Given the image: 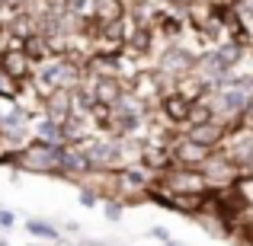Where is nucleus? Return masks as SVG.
<instances>
[{
  "mask_svg": "<svg viewBox=\"0 0 253 246\" xmlns=\"http://www.w3.org/2000/svg\"><path fill=\"white\" fill-rule=\"evenodd\" d=\"M164 246H179V243H173V240H170V243H164Z\"/></svg>",
  "mask_w": 253,
  "mask_h": 246,
  "instance_id": "6ab92c4d",
  "label": "nucleus"
},
{
  "mask_svg": "<svg viewBox=\"0 0 253 246\" xmlns=\"http://www.w3.org/2000/svg\"><path fill=\"white\" fill-rule=\"evenodd\" d=\"M81 246H106V243H96V240H84Z\"/></svg>",
  "mask_w": 253,
  "mask_h": 246,
  "instance_id": "a211bd4d",
  "label": "nucleus"
},
{
  "mask_svg": "<svg viewBox=\"0 0 253 246\" xmlns=\"http://www.w3.org/2000/svg\"><path fill=\"white\" fill-rule=\"evenodd\" d=\"M151 237H154V240H161V243H170V230L167 227H151Z\"/></svg>",
  "mask_w": 253,
  "mask_h": 246,
  "instance_id": "2eb2a0df",
  "label": "nucleus"
},
{
  "mask_svg": "<svg viewBox=\"0 0 253 246\" xmlns=\"http://www.w3.org/2000/svg\"><path fill=\"white\" fill-rule=\"evenodd\" d=\"M186 16L183 13H176V10H164V6H157V13H154V32L157 35H164V38H179L186 32Z\"/></svg>",
  "mask_w": 253,
  "mask_h": 246,
  "instance_id": "6e6552de",
  "label": "nucleus"
},
{
  "mask_svg": "<svg viewBox=\"0 0 253 246\" xmlns=\"http://www.w3.org/2000/svg\"><path fill=\"white\" fill-rule=\"evenodd\" d=\"M61 147L64 144H42L32 138L13 157V166H19L26 173H39V176H58V170H61Z\"/></svg>",
  "mask_w": 253,
  "mask_h": 246,
  "instance_id": "f257e3e1",
  "label": "nucleus"
},
{
  "mask_svg": "<svg viewBox=\"0 0 253 246\" xmlns=\"http://www.w3.org/2000/svg\"><path fill=\"white\" fill-rule=\"evenodd\" d=\"M32 135H36V141H42V144H64V128H61V122L48 118L45 112H42V118L36 122Z\"/></svg>",
  "mask_w": 253,
  "mask_h": 246,
  "instance_id": "9d476101",
  "label": "nucleus"
},
{
  "mask_svg": "<svg viewBox=\"0 0 253 246\" xmlns=\"http://www.w3.org/2000/svg\"><path fill=\"white\" fill-rule=\"evenodd\" d=\"M42 112L48 118H55V122L71 118V115H74V90H68V86H55V90L42 99Z\"/></svg>",
  "mask_w": 253,
  "mask_h": 246,
  "instance_id": "20e7f679",
  "label": "nucleus"
},
{
  "mask_svg": "<svg viewBox=\"0 0 253 246\" xmlns=\"http://www.w3.org/2000/svg\"><path fill=\"white\" fill-rule=\"evenodd\" d=\"M215 118V112H211V105L205 103V99H199V103H192L189 109V118H186V128H196V125H205Z\"/></svg>",
  "mask_w": 253,
  "mask_h": 246,
  "instance_id": "f8f14e48",
  "label": "nucleus"
},
{
  "mask_svg": "<svg viewBox=\"0 0 253 246\" xmlns=\"http://www.w3.org/2000/svg\"><path fill=\"white\" fill-rule=\"evenodd\" d=\"M167 147H170L173 163H176V166H189V170H202V163L211 157V147L192 141L189 135H173L167 141Z\"/></svg>",
  "mask_w": 253,
  "mask_h": 246,
  "instance_id": "f03ea898",
  "label": "nucleus"
},
{
  "mask_svg": "<svg viewBox=\"0 0 253 246\" xmlns=\"http://www.w3.org/2000/svg\"><path fill=\"white\" fill-rule=\"evenodd\" d=\"M26 234L39 237V240H51V243H58V240H61V237H58V227H55V224H48V221H39V217L26 221Z\"/></svg>",
  "mask_w": 253,
  "mask_h": 246,
  "instance_id": "9b49d317",
  "label": "nucleus"
},
{
  "mask_svg": "<svg viewBox=\"0 0 253 246\" xmlns=\"http://www.w3.org/2000/svg\"><path fill=\"white\" fill-rule=\"evenodd\" d=\"M96 202H103V192H99V189H90V185H81V205L93 208Z\"/></svg>",
  "mask_w": 253,
  "mask_h": 246,
  "instance_id": "4468645a",
  "label": "nucleus"
},
{
  "mask_svg": "<svg viewBox=\"0 0 253 246\" xmlns=\"http://www.w3.org/2000/svg\"><path fill=\"white\" fill-rule=\"evenodd\" d=\"M0 70H3L6 80H13L16 86L32 83V77H36V64L29 61V55L23 48H3L0 51Z\"/></svg>",
  "mask_w": 253,
  "mask_h": 246,
  "instance_id": "7ed1b4c3",
  "label": "nucleus"
},
{
  "mask_svg": "<svg viewBox=\"0 0 253 246\" xmlns=\"http://www.w3.org/2000/svg\"><path fill=\"white\" fill-rule=\"evenodd\" d=\"M196 61H199L196 55H189L186 48H176V45H173V48L164 51L161 70H164V74H173V77H186V74L196 70Z\"/></svg>",
  "mask_w": 253,
  "mask_h": 246,
  "instance_id": "423d86ee",
  "label": "nucleus"
},
{
  "mask_svg": "<svg viewBox=\"0 0 253 246\" xmlns=\"http://www.w3.org/2000/svg\"><path fill=\"white\" fill-rule=\"evenodd\" d=\"M55 246H81V243H71V240H58Z\"/></svg>",
  "mask_w": 253,
  "mask_h": 246,
  "instance_id": "f3484780",
  "label": "nucleus"
},
{
  "mask_svg": "<svg viewBox=\"0 0 253 246\" xmlns=\"http://www.w3.org/2000/svg\"><path fill=\"white\" fill-rule=\"evenodd\" d=\"M189 109H192V99H186L179 90H173V93H167V96H161V115H164V122H167L170 128H179V125L186 128Z\"/></svg>",
  "mask_w": 253,
  "mask_h": 246,
  "instance_id": "39448f33",
  "label": "nucleus"
},
{
  "mask_svg": "<svg viewBox=\"0 0 253 246\" xmlns=\"http://www.w3.org/2000/svg\"><path fill=\"white\" fill-rule=\"evenodd\" d=\"M122 198H106V205H103V211H106V217H109L112 224L116 221H122Z\"/></svg>",
  "mask_w": 253,
  "mask_h": 246,
  "instance_id": "ddd939ff",
  "label": "nucleus"
},
{
  "mask_svg": "<svg viewBox=\"0 0 253 246\" xmlns=\"http://www.w3.org/2000/svg\"><path fill=\"white\" fill-rule=\"evenodd\" d=\"M228 128H231V125H224V122H218V118H211V122H205V125H196V128H186V135H189L192 141L205 144V147L218 150V147L224 144V138H228Z\"/></svg>",
  "mask_w": 253,
  "mask_h": 246,
  "instance_id": "0eeeda50",
  "label": "nucleus"
},
{
  "mask_svg": "<svg viewBox=\"0 0 253 246\" xmlns=\"http://www.w3.org/2000/svg\"><path fill=\"white\" fill-rule=\"evenodd\" d=\"M196 0H167V6H176V13H186Z\"/></svg>",
  "mask_w": 253,
  "mask_h": 246,
  "instance_id": "dca6fc26",
  "label": "nucleus"
},
{
  "mask_svg": "<svg viewBox=\"0 0 253 246\" xmlns=\"http://www.w3.org/2000/svg\"><path fill=\"white\" fill-rule=\"evenodd\" d=\"M202 3H215V0H202Z\"/></svg>",
  "mask_w": 253,
  "mask_h": 246,
  "instance_id": "aec40b11",
  "label": "nucleus"
},
{
  "mask_svg": "<svg viewBox=\"0 0 253 246\" xmlns=\"http://www.w3.org/2000/svg\"><path fill=\"white\" fill-rule=\"evenodd\" d=\"M0 246H6V243H3V240H0Z\"/></svg>",
  "mask_w": 253,
  "mask_h": 246,
  "instance_id": "412c9836",
  "label": "nucleus"
},
{
  "mask_svg": "<svg viewBox=\"0 0 253 246\" xmlns=\"http://www.w3.org/2000/svg\"><path fill=\"white\" fill-rule=\"evenodd\" d=\"M154 38H157L154 26H131L128 38H125V51L144 58V55H151V51H154Z\"/></svg>",
  "mask_w": 253,
  "mask_h": 246,
  "instance_id": "1a4fd4ad",
  "label": "nucleus"
}]
</instances>
